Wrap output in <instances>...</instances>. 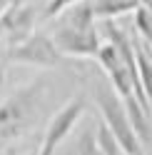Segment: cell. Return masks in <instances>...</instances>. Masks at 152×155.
Here are the masks:
<instances>
[{
    "instance_id": "6da1fadb",
    "label": "cell",
    "mask_w": 152,
    "mask_h": 155,
    "mask_svg": "<svg viewBox=\"0 0 152 155\" xmlns=\"http://www.w3.org/2000/svg\"><path fill=\"white\" fill-rule=\"evenodd\" d=\"M92 0H78L58 15V28L50 35L65 58H95L100 50V33L95 28Z\"/></svg>"
},
{
    "instance_id": "7a4b0ae2",
    "label": "cell",
    "mask_w": 152,
    "mask_h": 155,
    "mask_svg": "<svg viewBox=\"0 0 152 155\" xmlns=\"http://www.w3.org/2000/svg\"><path fill=\"white\" fill-rule=\"evenodd\" d=\"M45 88H47L45 80L37 78V80L17 88L13 95H8L0 103V153L35 125L37 115H40Z\"/></svg>"
},
{
    "instance_id": "3957f363",
    "label": "cell",
    "mask_w": 152,
    "mask_h": 155,
    "mask_svg": "<svg viewBox=\"0 0 152 155\" xmlns=\"http://www.w3.org/2000/svg\"><path fill=\"white\" fill-rule=\"evenodd\" d=\"M95 103L102 113V123L107 125V130L115 135V140L120 143V148L125 155H145L142 150V143L137 140L135 130L130 125V118H127V110L122 105L120 95L107 88V85H97L95 88Z\"/></svg>"
},
{
    "instance_id": "277c9868",
    "label": "cell",
    "mask_w": 152,
    "mask_h": 155,
    "mask_svg": "<svg viewBox=\"0 0 152 155\" xmlns=\"http://www.w3.org/2000/svg\"><path fill=\"white\" fill-rule=\"evenodd\" d=\"M65 60V55L55 48L50 35L33 33L23 43L10 45L5 53V63L15 65H35V68H58Z\"/></svg>"
},
{
    "instance_id": "5b68a950",
    "label": "cell",
    "mask_w": 152,
    "mask_h": 155,
    "mask_svg": "<svg viewBox=\"0 0 152 155\" xmlns=\"http://www.w3.org/2000/svg\"><path fill=\"white\" fill-rule=\"evenodd\" d=\"M82 113H85V98H82V95L72 98L70 103H65L62 108L52 115V120L47 123V130L43 135L40 148H37V155H55L58 145L72 133V128L82 118Z\"/></svg>"
},
{
    "instance_id": "8992f818",
    "label": "cell",
    "mask_w": 152,
    "mask_h": 155,
    "mask_svg": "<svg viewBox=\"0 0 152 155\" xmlns=\"http://www.w3.org/2000/svg\"><path fill=\"white\" fill-rule=\"evenodd\" d=\"M33 28H35V8L25 5L23 0H10L0 15V38H5L10 45H17L33 35Z\"/></svg>"
},
{
    "instance_id": "52a82bcc",
    "label": "cell",
    "mask_w": 152,
    "mask_h": 155,
    "mask_svg": "<svg viewBox=\"0 0 152 155\" xmlns=\"http://www.w3.org/2000/svg\"><path fill=\"white\" fill-rule=\"evenodd\" d=\"M95 58H97L100 68L107 73L110 85H112V90L120 95V100H130V98H135V88H132V75H130L125 60L120 58V53L115 50V48H112L110 43H102ZM135 100H137V98H135Z\"/></svg>"
},
{
    "instance_id": "ba28073f",
    "label": "cell",
    "mask_w": 152,
    "mask_h": 155,
    "mask_svg": "<svg viewBox=\"0 0 152 155\" xmlns=\"http://www.w3.org/2000/svg\"><path fill=\"white\" fill-rule=\"evenodd\" d=\"M140 8V0H92L95 18L100 20H115L120 15L135 13Z\"/></svg>"
},
{
    "instance_id": "9c48e42d",
    "label": "cell",
    "mask_w": 152,
    "mask_h": 155,
    "mask_svg": "<svg viewBox=\"0 0 152 155\" xmlns=\"http://www.w3.org/2000/svg\"><path fill=\"white\" fill-rule=\"evenodd\" d=\"M132 43H135V63H137L140 85H142V90H145L147 103L152 105V60H150V53L140 40H132Z\"/></svg>"
},
{
    "instance_id": "30bf717a",
    "label": "cell",
    "mask_w": 152,
    "mask_h": 155,
    "mask_svg": "<svg viewBox=\"0 0 152 155\" xmlns=\"http://www.w3.org/2000/svg\"><path fill=\"white\" fill-rule=\"evenodd\" d=\"M95 143H97V150H100L102 155H125L122 148H120V143L115 140V135L107 130L105 123H100L97 130H95Z\"/></svg>"
},
{
    "instance_id": "8fae6325",
    "label": "cell",
    "mask_w": 152,
    "mask_h": 155,
    "mask_svg": "<svg viewBox=\"0 0 152 155\" xmlns=\"http://www.w3.org/2000/svg\"><path fill=\"white\" fill-rule=\"evenodd\" d=\"M135 30L147 45H152V13L150 10H145V8L135 10Z\"/></svg>"
},
{
    "instance_id": "7c38bea8",
    "label": "cell",
    "mask_w": 152,
    "mask_h": 155,
    "mask_svg": "<svg viewBox=\"0 0 152 155\" xmlns=\"http://www.w3.org/2000/svg\"><path fill=\"white\" fill-rule=\"evenodd\" d=\"M70 155H102L97 150V143H95V133L92 130H82Z\"/></svg>"
},
{
    "instance_id": "4fadbf2b",
    "label": "cell",
    "mask_w": 152,
    "mask_h": 155,
    "mask_svg": "<svg viewBox=\"0 0 152 155\" xmlns=\"http://www.w3.org/2000/svg\"><path fill=\"white\" fill-rule=\"evenodd\" d=\"M72 3H78V0H47L45 3V18H58L65 8H70Z\"/></svg>"
},
{
    "instance_id": "5bb4252c",
    "label": "cell",
    "mask_w": 152,
    "mask_h": 155,
    "mask_svg": "<svg viewBox=\"0 0 152 155\" xmlns=\"http://www.w3.org/2000/svg\"><path fill=\"white\" fill-rule=\"evenodd\" d=\"M140 8H145V10L152 13V0H140Z\"/></svg>"
},
{
    "instance_id": "9a60e30c",
    "label": "cell",
    "mask_w": 152,
    "mask_h": 155,
    "mask_svg": "<svg viewBox=\"0 0 152 155\" xmlns=\"http://www.w3.org/2000/svg\"><path fill=\"white\" fill-rule=\"evenodd\" d=\"M8 3H10V0H0V15H3V10L8 8Z\"/></svg>"
},
{
    "instance_id": "2e32d148",
    "label": "cell",
    "mask_w": 152,
    "mask_h": 155,
    "mask_svg": "<svg viewBox=\"0 0 152 155\" xmlns=\"http://www.w3.org/2000/svg\"><path fill=\"white\" fill-rule=\"evenodd\" d=\"M27 155H37V150H33V153H27Z\"/></svg>"
},
{
    "instance_id": "e0dca14e",
    "label": "cell",
    "mask_w": 152,
    "mask_h": 155,
    "mask_svg": "<svg viewBox=\"0 0 152 155\" xmlns=\"http://www.w3.org/2000/svg\"><path fill=\"white\" fill-rule=\"evenodd\" d=\"M147 53H150V50H147ZM150 60H152V53H150Z\"/></svg>"
}]
</instances>
